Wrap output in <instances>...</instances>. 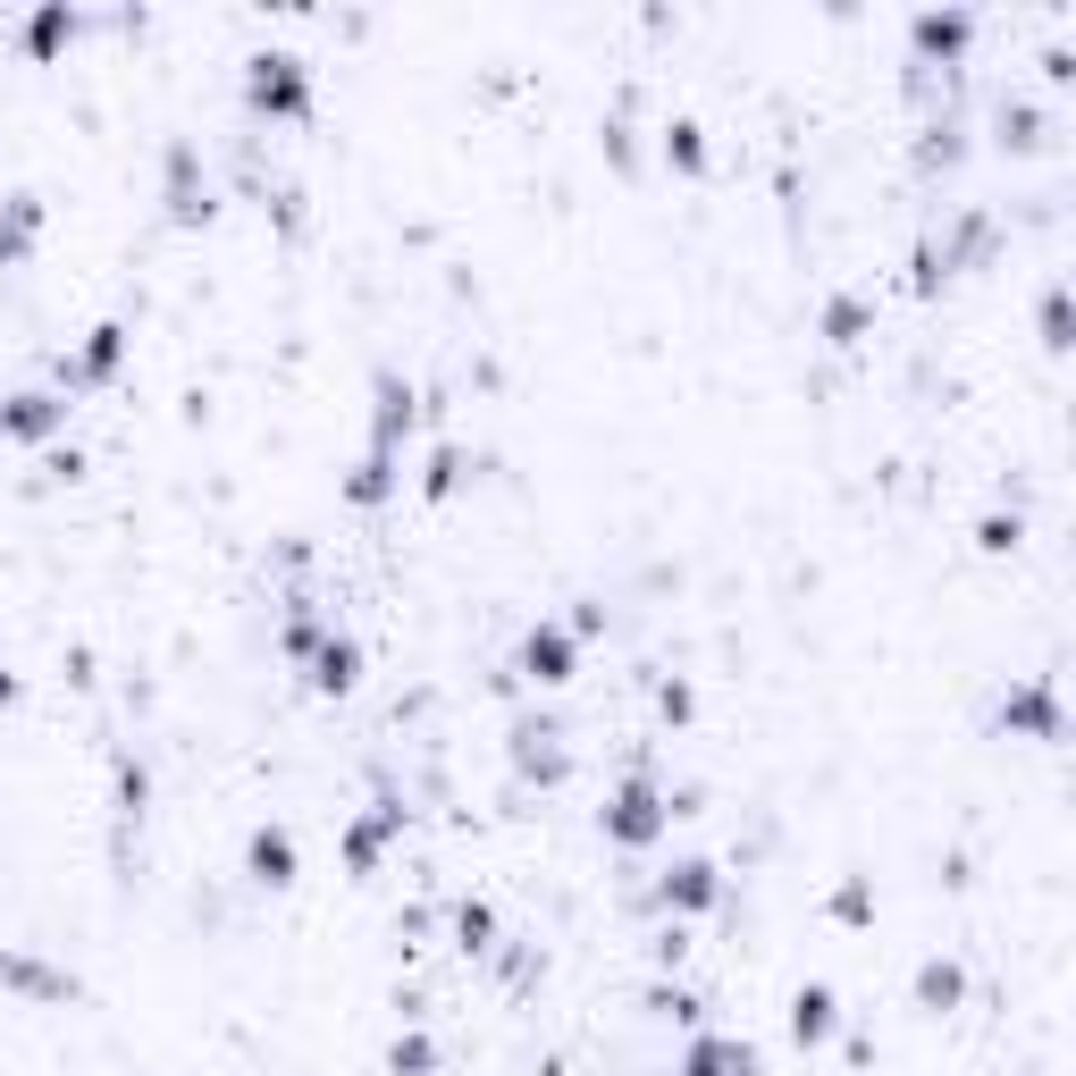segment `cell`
Wrapping results in <instances>:
<instances>
[{
	"mask_svg": "<svg viewBox=\"0 0 1076 1076\" xmlns=\"http://www.w3.org/2000/svg\"><path fill=\"white\" fill-rule=\"evenodd\" d=\"M799 1043H816V1035H833V1001H824V992H799Z\"/></svg>",
	"mask_w": 1076,
	"mask_h": 1076,
	"instance_id": "3957f363",
	"label": "cell"
},
{
	"mask_svg": "<svg viewBox=\"0 0 1076 1076\" xmlns=\"http://www.w3.org/2000/svg\"><path fill=\"white\" fill-rule=\"evenodd\" d=\"M286 858H295V850H286V833H261V841H253V866L270 875V884H286Z\"/></svg>",
	"mask_w": 1076,
	"mask_h": 1076,
	"instance_id": "5b68a950",
	"label": "cell"
},
{
	"mask_svg": "<svg viewBox=\"0 0 1076 1076\" xmlns=\"http://www.w3.org/2000/svg\"><path fill=\"white\" fill-rule=\"evenodd\" d=\"M530 665H538V681H564V639H555V631H530Z\"/></svg>",
	"mask_w": 1076,
	"mask_h": 1076,
	"instance_id": "277c9868",
	"label": "cell"
},
{
	"mask_svg": "<svg viewBox=\"0 0 1076 1076\" xmlns=\"http://www.w3.org/2000/svg\"><path fill=\"white\" fill-rule=\"evenodd\" d=\"M648 808H656L648 791H623V808H614V833H623V841H639V833H656V816H648Z\"/></svg>",
	"mask_w": 1076,
	"mask_h": 1076,
	"instance_id": "7a4b0ae2",
	"label": "cell"
},
{
	"mask_svg": "<svg viewBox=\"0 0 1076 1076\" xmlns=\"http://www.w3.org/2000/svg\"><path fill=\"white\" fill-rule=\"evenodd\" d=\"M690 1076H758V1060L740 1043H698L690 1051Z\"/></svg>",
	"mask_w": 1076,
	"mask_h": 1076,
	"instance_id": "6da1fadb",
	"label": "cell"
},
{
	"mask_svg": "<svg viewBox=\"0 0 1076 1076\" xmlns=\"http://www.w3.org/2000/svg\"><path fill=\"white\" fill-rule=\"evenodd\" d=\"M917 992H925V1001H959V967H925Z\"/></svg>",
	"mask_w": 1076,
	"mask_h": 1076,
	"instance_id": "8992f818",
	"label": "cell"
}]
</instances>
